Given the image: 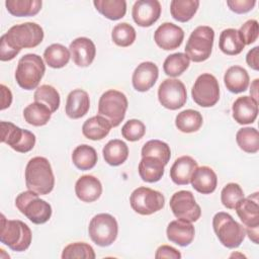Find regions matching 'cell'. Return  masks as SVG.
<instances>
[{"mask_svg": "<svg viewBox=\"0 0 259 259\" xmlns=\"http://www.w3.org/2000/svg\"><path fill=\"white\" fill-rule=\"evenodd\" d=\"M166 234L170 242L185 247L193 241L195 230L190 222L178 219L169 223Z\"/></svg>", "mask_w": 259, "mask_h": 259, "instance_id": "obj_21", "label": "cell"}, {"mask_svg": "<svg viewBox=\"0 0 259 259\" xmlns=\"http://www.w3.org/2000/svg\"><path fill=\"white\" fill-rule=\"evenodd\" d=\"M166 165L154 156L142 157L139 163V174L141 178L149 183L159 181L164 175V167Z\"/></svg>", "mask_w": 259, "mask_h": 259, "instance_id": "obj_27", "label": "cell"}, {"mask_svg": "<svg viewBox=\"0 0 259 259\" xmlns=\"http://www.w3.org/2000/svg\"><path fill=\"white\" fill-rule=\"evenodd\" d=\"M213 231L220 242L229 249L237 248L244 241L246 231L227 212H217L212 219Z\"/></svg>", "mask_w": 259, "mask_h": 259, "instance_id": "obj_4", "label": "cell"}, {"mask_svg": "<svg viewBox=\"0 0 259 259\" xmlns=\"http://www.w3.org/2000/svg\"><path fill=\"white\" fill-rule=\"evenodd\" d=\"M197 168V162L190 156H181L175 160L170 169V178L177 185H187Z\"/></svg>", "mask_w": 259, "mask_h": 259, "instance_id": "obj_24", "label": "cell"}, {"mask_svg": "<svg viewBox=\"0 0 259 259\" xmlns=\"http://www.w3.org/2000/svg\"><path fill=\"white\" fill-rule=\"evenodd\" d=\"M71 58L70 51L61 44H53L44 52V59L51 68L60 69L65 67Z\"/></svg>", "mask_w": 259, "mask_h": 259, "instance_id": "obj_34", "label": "cell"}, {"mask_svg": "<svg viewBox=\"0 0 259 259\" xmlns=\"http://www.w3.org/2000/svg\"><path fill=\"white\" fill-rule=\"evenodd\" d=\"M191 96L193 101L201 107H211L220 99V86L217 78L203 73L197 77L192 89Z\"/></svg>", "mask_w": 259, "mask_h": 259, "instance_id": "obj_12", "label": "cell"}, {"mask_svg": "<svg viewBox=\"0 0 259 259\" xmlns=\"http://www.w3.org/2000/svg\"><path fill=\"white\" fill-rule=\"evenodd\" d=\"M75 192L81 201L93 202L100 197L102 185L98 178L92 175H83L76 181Z\"/></svg>", "mask_w": 259, "mask_h": 259, "instance_id": "obj_22", "label": "cell"}, {"mask_svg": "<svg viewBox=\"0 0 259 259\" xmlns=\"http://www.w3.org/2000/svg\"><path fill=\"white\" fill-rule=\"evenodd\" d=\"M25 183L28 190L37 194H49L55 185L51 163L45 157L31 158L25 168Z\"/></svg>", "mask_w": 259, "mask_h": 259, "instance_id": "obj_1", "label": "cell"}, {"mask_svg": "<svg viewBox=\"0 0 259 259\" xmlns=\"http://www.w3.org/2000/svg\"><path fill=\"white\" fill-rule=\"evenodd\" d=\"M45 72L46 66L42 59L36 54H26L18 61L15 80L22 89L32 90L37 87Z\"/></svg>", "mask_w": 259, "mask_h": 259, "instance_id": "obj_5", "label": "cell"}, {"mask_svg": "<svg viewBox=\"0 0 259 259\" xmlns=\"http://www.w3.org/2000/svg\"><path fill=\"white\" fill-rule=\"evenodd\" d=\"M214 39V31L210 26H197L189 35L185 46V55L189 60L199 63L210 57Z\"/></svg>", "mask_w": 259, "mask_h": 259, "instance_id": "obj_7", "label": "cell"}, {"mask_svg": "<svg viewBox=\"0 0 259 259\" xmlns=\"http://www.w3.org/2000/svg\"><path fill=\"white\" fill-rule=\"evenodd\" d=\"M236 212L242 223L246 227V233L249 239L258 244L259 236V205H258V192L250 195L247 198H242L235 207Z\"/></svg>", "mask_w": 259, "mask_h": 259, "instance_id": "obj_11", "label": "cell"}, {"mask_svg": "<svg viewBox=\"0 0 259 259\" xmlns=\"http://www.w3.org/2000/svg\"><path fill=\"white\" fill-rule=\"evenodd\" d=\"M97 153L94 148L86 144L77 146L72 153V161L80 170H90L97 163Z\"/></svg>", "mask_w": 259, "mask_h": 259, "instance_id": "obj_32", "label": "cell"}, {"mask_svg": "<svg viewBox=\"0 0 259 259\" xmlns=\"http://www.w3.org/2000/svg\"><path fill=\"white\" fill-rule=\"evenodd\" d=\"M258 82H259V80L255 79L253 81V83L251 84V89H250L251 97H253L255 100L258 99Z\"/></svg>", "mask_w": 259, "mask_h": 259, "instance_id": "obj_51", "label": "cell"}, {"mask_svg": "<svg viewBox=\"0 0 259 259\" xmlns=\"http://www.w3.org/2000/svg\"><path fill=\"white\" fill-rule=\"evenodd\" d=\"M240 35L246 45H251L255 42L259 33V24L255 19H250L246 21L239 29Z\"/></svg>", "mask_w": 259, "mask_h": 259, "instance_id": "obj_46", "label": "cell"}, {"mask_svg": "<svg viewBox=\"0 0 259 259\" xmlns=\"http://www.w3.org/2000/svg\"><path fill=\"white\" fill-rule=\"evenodd\" d=\"M1 142L7 144L14 151L27 153L35 145V136L27 131L22 130L15 124L7 121H1Z\"/></svg>", "mask_w": 259, "mask_h": 259, "instance_id": "obj_13", "label": "cell"}, {"mask_svg": "<svg viewBox=\"0 0 259 259\" xmlns=\"http://www.w3.org/2000/svg\"><path fill=\"white\" fill-rule=\"evenodd\" d=\"M219 47L221 51L229 56L239 55L245 48V44L239 30L235 28L224 29L220 34Z\"/></svg>", "mask_w": 259, "mask_h": 259, "instance_id": "obj_30", "label": "cell"}, {"mask_svg": "<svg viewBox=\"0 0 259 259\" xmlns=\"http://www.w3.org/2000/svg\"><path fill=\"white\" fill-rule=\"evenodd\" d=\"M190 60L183 53L169 55L163 64V70L167 76L178 77L183 74L189 67Z\"/></svg>", "mask_w": 259, "mask_h": 259, "instance_id": "obj_39", "label": "cell"}, {"mask_svg": "<svg viewBox=\"0 0 259 259\" xmlns=\"http://www.w3.org/2000/svg\"><path fill=\"white\" fill-rule=\"evenodd\" d=\"M40 0H6L5 6L8 12L17 17L33 16L41 9Z\"/></svg>", "mask_w": 259, "mask_h": 259, "instance_id": "obj_31", "label": "cell"}, {"mask_svg": "<svg viewBox=\"0 0 259 259\" xmlns=\"http://www.w3.org/2000/svg\"><path fill=\"white\" fill-rule=\"evenodd\" d=\"M236 141L241 150L254 154L259 150V134L255 127H242L236 134Z\"/></svg>", "mask_w": 259, "mask_h": 259, "instance_id": "obj_38", "label": "cell"}, {"mask_svg": "<svg viewBox=\"0 0 259 259\" xmlns=\"http://www.w3.org/2000/svg\"><path fill=\"white\" fill-rule=\"evenodd\" d=\"M110 122L100 115H95L88 118L82 125V133L85 138L97 141L105 138L111 128Z\"/></svg>", "mask_w": 259, "mask_h": 259, "instance_id": "obj_28", "label": "cell"}, {"mask_svg": "<svg viewBox=\"0 0 259 259\" xmlns=\"http://www.w3.org/2000/svg\"><path fill=\"white\" fill-rule=\"evenodd\" d=\"M62 258L63 259H72V258L94 259L95 252L89 244L84 242H76V243H71L64 248L62 253Z\"/></svg>", "mask_w": 259, "mask_h": 259, "instance_id": "obj_43", "label": "cell"}, {"mask_svg": "<svg viewBox=\"0 0 259 259\" xmlns=\"http://www.w3.org/2000/svg\"><path fill=\"white\" fill-rule=\"evenodd\" d=\"M127 105V98L122 92L114 89L107 90L99 98L98 115L107 119L111 126L115 127L123 120Z\"/></svg>", "mask_w": 259, "mask_h": 259, "instance_id": "obj_8", "label": "cell"}, {"mask_svg": "<svg viewBox=\"0 0 259 259\" xmlns=\"http://www.w3.org/2000/svg\"><path fill=\"white\" fill-rule=\"evenodd\" d=\"M242 198H244V191L237 183H228L221 192L222 203L229 209H234Z\"/></svg>", "mask_w": 259, "mask_h": 259, "instance_id": "obj_44", "label": "cell"}, {"mask_svg": "<svg viewBox=\"0 0 259 259\" xmlns=\"http://www.w3.org/2000/svg\"><path fill=\"white\" fill-rule=\"evenodd\" d=\"M130 203L136 212L142 215H149L164 207L165 197L160 191L142 186L132 192Z\"/></svg>", "mask_w": 259, "mask_h": 259, "instance_id": "obj_10", "label": "cell"}, {"mask_svg": "<svg viewBox=\"0 0 259 259\" xmlns=\"http://www.w3.org/2000/svg\"><path fill=\"white\" fill-rule=\"evenodd\" d=\"M1 88V94H2V100H1V110L6 109L7 107L10 106L11 102H12V93L9 90L8 87H6L5 85L1 84L0 86Z\"/></svg>", "mask_w": 259, "mask_h": 259, "instance_id": "obj_50", "label": "cell"}, {"mask_svg": "<svg viewBox=\"0 0 259 259\" xmlns=\"http://www.w3.org/2000/svg\"><path fill=\"white\" fill-rule=\"evenodd\" d=\"M161 9V4L158 0L136 1L132 10L133 19L139 26L149 27L159 19Z\"/></svg>", "mask_w": 259, "mask_h": 259, "instance_id": "obj_16", "label": "cell"}, {"mask_svg": "<svg viewBox=\"0 0 259 259\" xmlns=\"http://www.w3.org/2000/svg\"><path fill=\"white\" fill-rule=\"evenodd\" d=\"M255 0H228L227 5L235 13L242 14L253 9L255 6Z\"/></svg>", "mask_w": 259, "mask_h": 259, "instance_id": "obj_47", "label": "cell"}, {"mask_svg": "<svg viewBox=\"0 0 259 259\" xmlns=\"http://www.w3.org/2000/svg\"><path fill=\"white\" fill-rule=\"evenodd\" d=\"M32 234L29 227L19 220H7L1 214L0 241L16 252H23L30 246Z\"/></svg>", "mask_w": 259, "mask_h": 259, "instance_id": "obj_3", "label": "cell"}, {"mask_svg": "<svg viewBox=\"0 0 259 259\" xmlns=\"http://www.w3.org/2000/svg\"><path fill=\"white\" fill-rule=\"evenodd\" d=\"M159 76V70L153 62H143L134 71L132 82L137 91L146 92L151 89Z\"/></svg>", "mask_w": 259, "mask_h": 259, "instance_id": "obj_18", "label": "cell"}, {"mask_svg": "<svg viewBox=\"0 0 259 259\" xmlns=\"http://www.w3.org/2000/svg\"><path fill=\"white\" fill-rule=\"evenodd\" d=\"M142 157L154 156L159 158L165 165L168 164L171 157V150L168 144L160 140L148 141L142 148Z\"/></svg>", "mask_w": 259, "mask_h": 259, "instance_id": "obj_41", "label": "cell"}, {"mask_svg": "<svg viewBox=\"0 0 259 259\" xmlns=\"http://www.w3.org/2000/svg\"><path fill=\"white\" fill-rule=\"evenodd\" d=\"M145 133L146 126L139 119H130L121 127L122 137L130 142L139 141L144 137Z\"/></svg>", "mask_w": 259, "mask_h": 259, "instance_id": "obj_45", "label": "cell"}, {"mask_svg": "<svg viewBox=\"0 0 259 259\" xmlns=\"http://www.w3.org/2000/svg\"><path fill=\"white\" fill-rule=\"evenodd\" d=\"M105 162L110 166H119L125 162L128 157V148L126 144L118 139L109 141L102 150Z\"/></svg>", "mask_w": 259, "mask_h": 259, "instance_id": "obj_29", "label": "cell"}, {"mask_svg": "<svg viewBox=\"0 0 259 259\" xmlns=\"http://www.w3.org/2000/svg\"><path fill=\"white\" fill-rule=\"evenodd\" d=\"M192 187L199 193H212L218 184V177L215 172L208 166L197 167L190 179Z\"/></svg>", "mask_w": 259, "mask_h": 259, "instance_id": "obj_25", "label": "cell"}, {"mask_svg": "<svg viewBox=\"0 0 259 259\" xmlns=\"http://www.w3.org/2000/svg\"><path fill=\"white\" fill-rule=\"evenodd\" d=\"M111 38L113 42L118 47H130L136 39V30L131 24L121 22L113 27Z\"/></svg>", "mask_w": 259, "mask_h": 259, "instance_id": "obj_42", "label": "cell"}, {"mask_svg": "<svg viewBox=\"0 0 259 259\" xmlns=\"http://www.w3.org/2000/svg\"><path fill=\"white\" fill-rule=\"evenodd\" d=\"M203 119L199 111L194 109H185L179 112L175 118L176 127L182 133H194L202 125Z\"/></svg>", "mask_w": 259, "mask_h": 259, "instance_id": "obj_33", "label": "cell"}, {"mask_svg": "<svg viewBox=\"0 0 259 259\" xmlns=\"http://www.w3.org/2000/svg\"><path fill=\"white\" fill-rule=\"evenodd\" d=\"M52 111L48 106L39 102L28 104L23 110V117L25 121L34 126H41L49 122Z\"/></svg>", "mask_w": 259, "mask_h": 259, "instance_id": "obj_37", "label": "cell"}, {"mask_svg": "<svg viewBox=\"0 0 259 259\" xmlns=\"http://www.w3.org/2000/svg\"><path fill=\"white\" fill-rule=\"evenodd\" d=\"M34 102H39L45 104L50 108V110L53 112L57 111V109L60 106V94L58 90L48 84L40 85L37 87L33 94Z\"/></svg>", "mask_w": 259, "mask_h": 259, "instance_id": "obj_40", "label": "cell"}, {"mask_svg": "<svg viewBox=\"0 0 259 259\" xmlns=\"http://www.w3.org/2000/svg\"><path fill=\"white\" fill-rule=\"evenodd\" d=\"M249 74L241 66L230 67L224 76V82L227 89L232 93L244 92L249 86Z\"/></svg>", "mask_w": 259, "mask_h": 259, "instance_id": "obj_26", "label": "cell"}, {"mask_svg": "<svg viewBox=\"0 0 259 259\" xmlns=\"http://www.w3.org/2000/svg\"><path fill=\"white\" fill-rule=\"evenodd\" d=\"M91 240L100 247L110 246L117 237L118 225L114 217L109 213H98L94 215L88 227Z\"/></svg>", "mask_w": 259, "mask_h": 259, "instance_id": "obj_9", "label": "cell"}, {"mask_svg": "<svg viewBox=\"0 0 259 259\" xmlns=\"http://www.w3.org/2000/svg\"><path fill=\"white\" fill-rule=\"evenodd\" d=\"M184 38L183 29L171 22L162 23L154 33V40L157 46L165 51L179 48Z\"/></svg>", "mask_w": 259, "mask_h": 259, "instance_id": "obj_17", "label": "cell"}, {"mask_svg": "<svg viewBox=\"0 0 259 259\" xmlns=\"http://www.w3.org/2000/svg\"><path fill=\"white\" fill-rule=\"evenodd\" d=\"M158 99L165 108L176 110L187 100L186 88L178 79H165L159 86Z\"/></svg>", "mask_w": 259, "mask_h": 259, "instance_id": "obj_15", "label": "cell"}, {"mask_svg": "<svg viewBox=\"0 0 259 259\" xmlns=\"http://www.w3.org/2000/svg\"><path fill=\"white\" fill-rule=\"evenodd\" d=\"M6 44L18 53L21 49L34 48L44 39V30L35 22H25L13 25L1 36Z\"/></svg>", "mask_w": 259, "mask_h": 259, "instance_id": "obj_2", "label": "cell"}, {"mask_svg": "<svg viewBox=\"0 0 259 259\" xmlns=\"http://www.w3.org/2000/svg\"><path fill=\"white\" fill-rule=\"evenodd\" d=\"M70 52L73 62L79 67H88L94 61L96 48L88 37H77L70 44Z\"/></svg>", "mask_w": 259, "mask_h": 259, "instance_id": "obj_19", "label": "cell"}, {"mask_svg": "<svg viewBox=\"0 0 259 259\" xmlns=\"http://www.w3.org/2000/svg\"><path fill=\"white\" fill-rule=\"evenodd\" d=\"M199 6L197 0H172L170 12L172 17L180 22L189 21L196 13Z\"/></svg>", "mask_w": 259, "mask_h": 259, "instance_id": "obj_36", "label": "cell"}, {"mask_svg": "<svg viewBox=\"0 0 259 259\" xmlns=\"http://www.w3.org/2000/svg\"><path fill=\"white\" fill-rule=\"evenodd\" d=\"M97 11L110 20H118L125 15L126 2L124 0H94Z\"/></svg>", "mask_w": 259, "mask_h": 259, "instance_id": "obj_35", "label": "cell"}, {"mask_svg": "<svg viewBox=\"0 0 259 259\" xmlns=\"http://www.w3.org/2000/svg\"><path fill=\"white\" fill-rule=\"evenodd\" d=\"M246 62L249 67H251L253 70L258 71L259 70V48L255 47L252 50H250L246 56Z\"/></svg>", "mask_w": 259, "mask_h": 259, "instance_id": "obj_49", "label": "cell"}, {"mask_svg": "<svg viewBox=\"0 0 259 259\" xmlns=\"http://www.w3.org/2000/svg\"><path fill=\"white\" fill-rule=\"evenodd\" d=\"M90 107L89 95L82 89H75L69 93L66 100L65 112L72 119L84 116Z\"/></svg>", "mask_w": 259, "mask_h": 259, "instance_id": "obj_23", "label": "cell"}, {"mask_svg": "<svg viewBox=\"0 0 259 259\" xmlns=\"http://www.w3.org/2000/svg\"><path fill=\"white\" fill-rule=\"evenodd\" d=\"M233 118L240 124H248L255 121L258 114V102L251 96L238 97L232 107Z\"/></svg>", "mask_w": 259, "mask_h": 259, "instance_id": "obj_20", "label": "cell"}, {"mask_svg": "<svg viewBox=\"0 0 259 259\" xmlns=\"http://www.w3.org/2000/svg\"><path fill=\"white\" fill-rule=\"evenodd\" d=\"M34 191L21 192L15 198V205L31 223L41 225L47 223L52 217V206L49 202L40 199Z\"/></svg>", "mask_w": 259, "mask_h": 259, "instance_id": "obj_6", "label": "cell"}, {"mask_svg": "<svg viewBox=\"0 0 259 259\" xmlns=\"http://www.w3.org/2000/svg\"><path fill=\"white\" fill-rule=\"evenodd\" d=\"M169 204L177 219L192 223L196 222L201 215L200 206L195 201L191 191L180 190L175 192L170 198Z\"/></svg>", "mask_w": 259, "mask_h": 259, "instance_id": "obj_14", "label": "cell"}, {"mask_svg": "<svg viewBox=\"0 0 259 259\" xmlns=\"http://www.w3.org/2000/svg\"><path fill=\"white\" fill-rule=\"evenodd\" d=\"M155 258L156 259H163V258H172V259H180L181 258V254L180 252L168 245H162L160 246L155 254Z\"/></svg>", "mask_w": 259, "mask_h": 259, "instance_id": "obj_48", "label": "cell"}]
</instances>
